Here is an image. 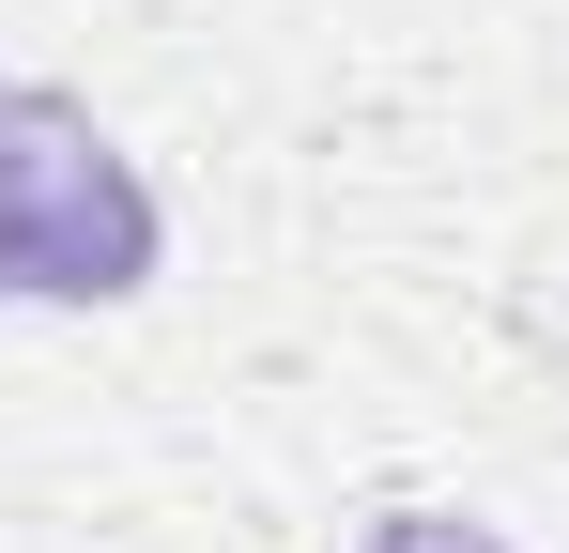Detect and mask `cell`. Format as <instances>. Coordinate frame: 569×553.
<instances>
[{
  "label": "cell",
  "mask_w": 569,
  "mask_h": 553,
  "mask_svg": "<svg viewBox=\"0 0 569 553\" xmlns=\"http://www.w3.org/2000/svg\"><path fill=\"white\" fill-rule=\"evenodd\" d=\"M170 262V215L139 154L108 139L78 92L0 78V308H123Z\"/></svg>",
  "instance_id": "cell-1"
},
{
  "label": "cell",
  "mask_w": 569,
  "mask_h": 553,
  "mask_svg": "<svg viewBox=\"0 0 569 553\" xmlns=\"http://www.w3.org/2000/svg\"><path fill=\"white\" fill-rule=\"evenodd\" d=\"M355 553H523V539H492V523H462V507H385Z\"/></svg>",
  "instance_id": "cell-2"
}]
</instances>
